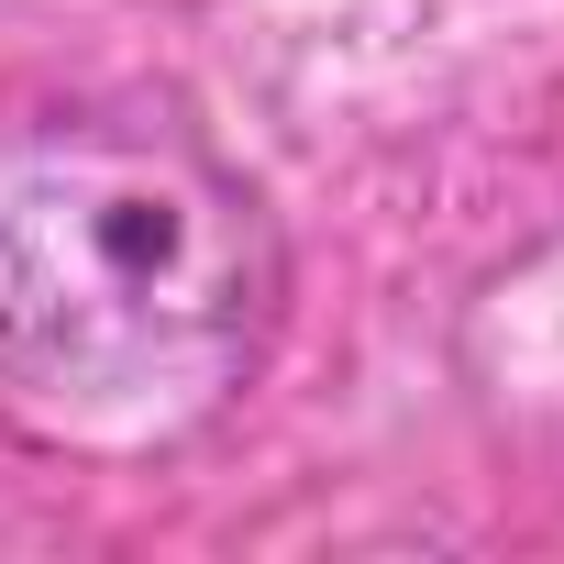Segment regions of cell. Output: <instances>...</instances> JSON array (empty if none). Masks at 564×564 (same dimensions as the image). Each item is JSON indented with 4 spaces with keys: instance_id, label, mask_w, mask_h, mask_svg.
<instances>
[{
    "instance_id": "cell-1",
    "label": "cell",
    "mask_w": 564,
    "mask_h": 564,
    "mask_svg": "<svg viewBox=\"0 0 564 564\" xmlns=\"http://www.w3.org/2000/svg\"><path fill=\"white\" fill-rule=\"evenodd\" d=\"M289 254L243 166L144 100L0 111V421L144 465L265 366Z\"/></svg>"
}]
</instances>
